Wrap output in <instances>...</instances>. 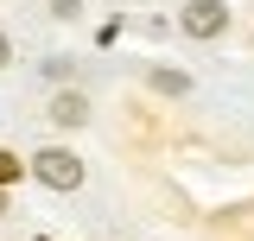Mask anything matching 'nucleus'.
<instances>
[{"mask_svg": "<svg viewBox=\"0 0 254 241\" xmlns=\"http://www.w3.org/2000/svg\"><path fill=\"white\" fill-rule=\"evenodd\" d=\"M89 115V102H83V95L70 89V95H58V102H51V120H58V127H76V120Z\"/></svg>", "mask_w": 254, "mask_h": 241, "instance_id": "obj_3", "label": "nucleus"}, {"mask_svg": "<svg viewBox=\"0 0 254 241\" xmlns=\"http://www.w3.org/2000/svg\"><path fill=\"white\" fill-rule=\"evenodd\" d=\"M32 172H38V184H51V190H76V184H83V159L64 152V146H45L32 159Z\"/></svg>", "mask_w": 254, "mask_h": 241, "instance_id": "obj_1", "label": "nucleus"}, {"mask_svg": "<svg viewBox=\"0 0 254 241\" xmlns=\"http://www.w3.org/2000/svg\"><path fill=\"white\" fill-rule=\"evenodd\" d=\"M6 58H13V45H6V38H0V63H6Z\"/></svg>", "mask_w": 254, "mask_h": 241, "instance_id": "obj_6", "label": "nucleus"}, {"mask_svg": "<svg viewBox=\"0 0 254 241\" xmlns=\"http://www.w3.org/2000/svg\"><path fill=\"white\" fill-rule=\"evenodd\" d=\"M19 178V159H13V152H0V184H13Z\"/></svg>", "mask_w": 254, "mask_h": 241, "instance_id": "obj_5", "label": "nucleus"}, {"mask_svg": "<svg viewBox=\"0 0 254 241\" xmlns=\"http://www.w3.org/2000/svg\"><path fill=\"white\" fill-rule=\"evenodd\" d=\"M153 83H159V89H165V95H185V89H190V83H185V76H178V70H153Z\"/></svg>", "mask_w": 254, "mask_h": 241, "instance_id": "obj_4", "label": "nucleus"}, {"mask_svg": "<svg viewBox=\"0 0 254 241\" xmlns=\"http://www.w3.org/2000/svg\"><path fill=\"white\" fill-rule=\"evenodd\" d=\"M222 26H229V6H222V0H190L185 6V32L190 38H216Z\"/></svg>", "mask_w": 254, "mask_h": 241, "instance_id": "obj_2", "label": "nucleus"}, {"mask_svg": "<svg viewBox=\"0 0 254 241\" xmlns=\"http://www.w3.org/2000/svg\"><path fill=\"white\" fill-rule=\"evenodd\" d=\"M0 210H6V203H0Z\"/></svg>", "mask_w": 254, "mask_h": 241, "instance_id": "obj_7", "label": "nucleus"}]
</instances>
